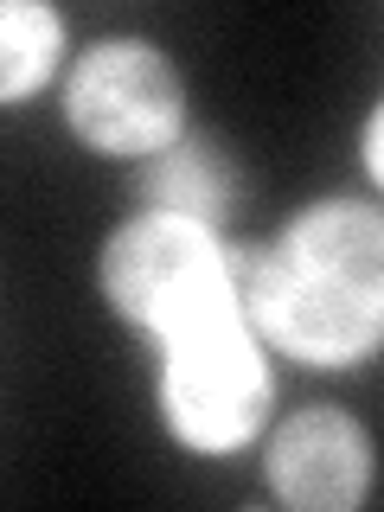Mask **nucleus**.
<instances>
[{"mask_svg": "<svg viewBox=\"0 0 384 512\" xmlns=\"http://www.w3.org/2000/svg\"><path fill=\"white\" fill-rule=\"evenodd\" d=\"M237 301L282 352L352 365L384 340V218L365 205H320L269 256H231Z\"/></svg>", "mask_w": 384, "mask_h": 512, "instance_id": "nucleus-1", "label": "nucleus"}, {"mask_svg": "<svg viewBox=\"0 0 384 512\" xmlns=\"http://www.w3.org/2000/svg\"><path fill=\"white\" fill-rule=\"evenodd\" d=\"M0 45H7V58H0V90L26 96L32 84H45V71H52V58H58V13L39 7V0H13V7L0 13Z\"/></svg>", "mask_w": 384, "mask_h": 512, "instance_id": "nucleus-7", "label": "nucleus"}, {"mask_svg": "<svg viewBox=\"0 0 384 512\" xmlns=\"http://www.w3.org/2000/svg\"><path fill=\"white\" fill-rule=\"evenodd\" d=\"M269 480L301 512H346L372 480V442L340 410H301L269 442Z\"/></svg>", "mask_w": 384, "mask_h": 512, "instance_id": "nucleus-5", "label": "nucleus"}, {"mask_svg": "<svg viewBox=\"0 0 384 512\" xmlns=\"http://www.w3.org/2000/svg\"><path fill=\"white\" fill-rule=\"evenodd\" d=\"M103 288L122 314H135L141 327L167 333V340L244 308L237 301L231 256L212 244V231L199 218H173V212L135 218L109 237Z\"/></svg>", "mask_w": 384, "mask_h": 512, "instance_id": "nucleus-2", "label": "nucleus"}, {"mask_svg": "<svg viewBox=\"0 0 384 512\" xmlns=\"http://www.w3.org/2000/svg\"><path fill=\"white\" fill-rule=\"evenodd\" d=\"M365 160H372V173L384 180V103H378V116H372V135H365Z\"/></svg>", "mask_w": 384, "mask_h": 512, "instance_id": "nucleus-8", "label": "nucleus"}, {"mask_svg": "<svg viewBox=\"0 0 384 512\" xmlns=\"http://www.w3.org/2000/svg\"><path fill=\"white\" fill-rule=\"evenodd\" d=\"M71 122L103 154H154L180 135V77L141 39H109L71 77Z\"/></svg>", "mask_w": 384, "mask_h": 512, "instance_id": "nucleus-4", "label": "nucleus"}, {"mask_svg": "<svg viewBox=\"0 0 384 512\" xmlns=\"http://www.w3.org/2000/svg\"><path fill=\"white\" fill-rule=\"evenodd\" d=\"M269 410V365L244 308L167 340V416L192 448H237Z\"/></svg>", "mask_w": 384, "mask_h": 512, "instance_id": "nucleus-3", "label": "nucleus"}, {"mask_svg": "<svg viewBox=\"0 0 384 512\" xmlns=\"http://www.w3.org/2000/svg\"><path fill=\"white\" fill-rule=\"evenodd\" d=\"M148 192H154L160 212H173V218H212L231 199V180H224V167L212 160V148H173V154L154 160Z\"/></svg>", "mask_w": 384, "mask_h": 512, "instance_id": "nucleus-6", "label": "nucleus"}]
</instances>
